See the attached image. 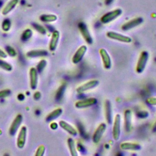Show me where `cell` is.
<instances>
[{
    "mask_svg": "<svg viewBox=\"0 0 156 156\" xmlns=\"http://www.w3.org/2000/svg\"><path fill=\"white\" fill-rule=\"evenodd\" d=\"M46 65V61L45 60H41L37 66V70L38 73H41Z\"/></svg>",
    "mask_w": 156,
    "mask_h": 156,
    "instance_id": "29",
    "label": "cell"
},
{
    "mask_svg": "<svg viewBox=\"0 0 156 156\" xmlns=\"http://www.w3.org/2000/svg\"><path fill=\"white\" fill-rule=\"evenodd\" d=\"M99 54L103 63L104 68L106 69H109L110 68H111V66H112L111 58L110 57V55L107 52V51L105 49L101 48L99 50Z\"/></svg>",
    "mask_w": 156,
    "mask_h": 156,
    "instance_id": "11",
    "label": "cell"
},
{
    "mask_svg": "<svg viewBox=\"0 0 156 156\" xmlns=\"http://www.w3.org/2000/svg\"><path fill=\"white\" fill-rule=\"evenodd\" d=\"M18 2V0H10L3 8L2 10V13L4 15L8 14L10 12H11L13 8L17 5Z\"/></svg>",
    "mask_w": 156,
    "mask_h": 156,
    "instance_id": "20",
    "label": "cell"
},
{
    "mask_svg": "<svg viewBox=\"0 0 156 156\" xmlns=\"http://www.w3.org/2000/svg\"><path fill=\"white\" fill-rule=\"evenodd\" d=\"M143 20L141 17H137V18L132 19L131 20L122 24V26H121V29L124 31L130 30L141 24L143 23Z\"/></svg>",
    "mask_w": 156,
    "mask_h": 156,
    "instance_id": "10",
    "label": "cell"
},
{
    "mask_svg": "<svg viewBox=\"0 0 156 156\" xmlns=\"http://www.w3.org/2000/svg\"><path fill=\"white\" fill-rule=\"evenodd\" d=\"M22 120H23V116L21 114H18L15 117V118L13 119V121L12 123L11 124V126L9 128V133L10 135L13 136L16 133L20 126L21 124Z\"/></svg>",
    "mask_w": 156,
    "mask_h": 156,
    "instance_id": "13",
    "label": "cell"
},
{
    "mask_svg": "<svg viewBox=\"0 0 156 156\" xmlns=\"http://www.w3.org/2000/svg\"><path fill=\"white\" fill-rule=\"evenodd\" d=\"M104 112L106 121L110 124L112 122V110L111 102L108 100H106L104 103Z\"/></svg>",
    "mask_w": 156,
    "mask_h": 156,
    "instance_id": "16",
    "label": "cell"
},
{
    "mask_svg": "<svg viewBox=\"0 0 156 156\" xmlns=\"http://www.w3.org/2000/svg\"><path fill=\"white\" fill-rule=\"evenodd\" d=\"M5 51L7 52V54H9L12 57H14L16 55V52L15 49H13L12 47L10 46H7L5 47Z\"/></svg>",
    "mask_w": 156,
    "mask_h": 156,
    "instance_id": "32",
    "label": "cell"
},
{
    "mask_svg": "<svg viewBox=\"0 0 156 156\" xmlns=\"http://www.w3.org/2000/svg\"><path fill=\"white\" fill-rule=\"evenodd\" d=\"M58 124H59L60 127H61V128H62L64 130L67 132L70 135H71L73 136L77 135V132L76 129L73 126H72L71 124H69V123L66 122L65 121L60 120L58 122Z\"/></svg>",
    "mask_w": 156,
    "mask_h": 156,
    "instance_id": "17",
    "label": "cell"
},
{
    "mask_svg": "<svg viewBox=\"0 0 156 156\" xmlns=\"http://www.w3.org/2000/svg\"><path fill=\"white\" fill-rule=\"evenodd\" d=\"M106 128H107V126H106V124L104 122L101 123L98 126V127L95 130V131L93 135V137H92V140H93V141L94 143L97 144L101 141L104 132L106 130Z\"/></svg>",
    "mask_w": 156,
    "mask_h": 156,
    "instance_id": "6",
    "label": "cell"
},
{
    "mask_svg": "<svg viewBox=\"0 0 156 156\" xmlns=\"http://www.w3.org/2000/svg\"><path fill=\"white\" fill-rule=\"evenodd\" d=\"M152 131L154 132H156V121H155V122H154V125L152 126Z\"/></svg>",
    "mask_w": 156,
    "mask_h": 156,
    "instance_id": "41",
    "label": "cell"
},
{
    "mask_svg": "<svg viewBox=\"0 0 156 156\" xmlns=\"http://www.w3.org/2000/svg\"><path fill=\"white\" fill-rule=\"evenodd\" d=\"M32 35V32L30 29H26L25 30L23 33L22 34V35H21V39L23 41H26V40H27L28 39H29L31 36Z\"/></svg>",
    "mask_w": 156,
    "mask_h": 156,
    "instance_id": "26",
    "label": "cell"
},
{
    "mask_svg": "<svg viewBox=\"0 0 156 156\" xmlns=\"http://www.w3.org/2000/svg\"><path fill=\"white\" fill-rule=\"evenodd\" d=\"M99 84V81L96 79H93L89 80L85 83L82 84V85L78 87L76 89V91L79 94L83 93L90 90L93 89L94 88L96 87Z\"/></svg>",
    "mask_w": 156,
    "mask_h": 156,
    "instance_id": "5",
    "label": "cell"
},
{
    "mask_svg": "<svg viewBox=\"0 0 156 156\" xmlns=\"http://www.w3.org/2000/svg\"><path fill=\"white\" fill-rule=\"evenodd\" d=\"M121 133V116L119 114H116L115 116L113 128H112V136L115 141L119 140Z\"/></svg>",
    "mask_w": 156,
    "mask_h": 156,
    "instance_id": "3",
    "label": "cell"
},
{
    "mask_svg": "<svg viewBox=\"0 0 156 156\" xmlns=\"http://www.w3.org/2000/svg\"><path fill=\"white\" fill-rule=\"evenodd\" d=\"M10 94V90L9 89H5L0 91V99L5 98Z\"/></svg>",
    "mask_w": 156,
    "mask_h": 156,
    "instance_id": "34",
    "label": "cell"
},
{
    "mask_svg": "<svg viewBox=\"0 0 156 156\" xmlns=\"http://www.w3.org/2000/svg\"><path fill=\"white\" fill-rule=\"evenodd\" d=\"M0 67L2 69L8 71H11L12 69V66L10 63H9L4 60H0Z\"/></svg>",
    "mask_w": 156,
    "mask_h": 156,
    "instance_id": "27",
    "label": "cell"
},
{
    "mask_svg": "<svg viewBox=\"0 0 156 156\" xmlns=\"http://www.w3.org/2000/svg\"><path fill=\"white\" fill-rule=\"evenodd\" d=\"M122 13V10L121 9H116L110 11L104 14L101 18V21L104 24H107L116 19Z\"/></svg>",
    "mask_w": 156,
    "mask_h": 156,
    "instance_id": "1",
    "label": "cell"
},
{
    "mask_svg": "<svg viewBox=\"0 0 156 156\" xmlns=\"http://www.w3.org/2000/svg\"><path fill=\"white\" fill-rule=\"evenodd\" d=\"M106 35L108 38L120 42L129 43L132 41V38L130 37L122 35L114 31H108L107 32Z\"/></svg>",
    "mask_w": 156,
    "mask_h": 156,
    "instance_id": "4",
    "label": "cell"
},
{
    "mask_svg": "<svg viewBox=\"0 0 156 156\" xmlns=\"http://www.w3.org/2000/svg\"><path fill=\"white\" fill-rule=\"evenodd\" d=\"M33 27L35 29V30H37V31H38L39 33H40V34H46V29H45V28L43 27V26H41V25H39V24H36V23H34V24H33Z\"/></svg>",
    "mask_w": 156,
    "mask_h": 156,
    "instance_id": "30",
    "label": "cell"
},
{
    "mask_svg": "<svg viewBox=\"0 0 156 156\" xmlns=\"http://www.w3.org/2000/svg\"><path fill=\"white\" fill-rule=\"evenodd\" d=\"M2 133V131L1 129H0V135H1Z\"/></svg>",
    "mask_w": 156,
    "mask_h": 156,
    "instance_id": "42",
    "label": "cell"
},
{
    "mask_svg": "<svg viewBox=\"0 0 156 156\" xmlns=\"http://www.w3.org/2000/svg\"><path fill=\"white\" fill-rule=\"evenodd\" d=\"M149 58V54L146 51H142L137 61L136 66V71L138 73H141L145 69Z\"/></svg>",
    "mask_w": 156,
    "mask_h": 156,
    "instance_id": "2",
    "label": "cell"
},
{
    "mask_svg": "<svg viewBox=\"0 0 156 156\" xmlns=\"http://www.w3.org/2000/svg\"><path fill=\"white\" fill-rule=\"evenodd\" d=\"M62 113V109L60 108H58L51 112L49 114H48L46 118V121H51L56 118H57Z\"/></svg>",
    "mask_w": 156,
    "mask_h": 156,
    "instance_id": "21",
    "label": "cell"
},
{
    "mask_svg": "<svg viewBox=\"0 0 156 156\" xmlns=\"http://www.w3.org/2000/svg\"><path fill=\"white\" fill-rule=\"evenodd\" d=\"M67 144H68V146L71 155L72 156H77L78 154L74 140L72 138H69L67 140Z\"/></svg>",
    "mask_w": 156,
    "mask_h": 156,
    "instance_id": "23",
    "label": "cell"
},
{
    "mask_svg": "<svg viewBox=\"0 0 156 156\" xmlns=\"http://www.w3.org/2000/svg\"><path fill=\"white\" fill-rule=\"evenodd\" d=\"M97 103V99L94 98H90L83 100L78 101L75 104L77 108H85L95 105Z\"/></svg>",
    "mask_w": 156,
    "mask_h": 156,
    "instance_id": "8",
    "label": "cell"
},
{
    "mask_svg": "<svg viewBox=\"0 0 156 156\" xmlns=\"http://www.w3.org/2000/svg\"><path fill=\"white\" fill-rule=\"evenodd\" d=\"M138 115L141 118H147V116H148V113L146 111L138 112Z\"/></svg>",
    "mask_w": 156,
    "mask_h": 156,
    "instance_id": "35",
    "label": "cell"
},
{
    "mask_svg": "<svg viewBox=\"0 0 156 156\" xmlns=\"http://www.w3.org/2000/svg\"><path fill=\"white\" fill-rule=\"evenodd\" d=\"M40 19L41 21L50 23L56 21L57 17L54 14H43L40 16Z\"/></svg>",
    "mask_w": 156,
    "mask_h": 156,
    "instance_id": "24",
    "label": "cell"
},
{
    "mask_svg": "<svg viewBox=\"0 0 156 156\" xmlns=\"http://www.w3.org/2000/svg\"><path fill=\"white\" fill-rule=\"evenodd\" d=\"M87 51V47L85 45H82L80 46L77 50L74 53L73 58H72V62L74 64L79 63L84 57L86 52Z\"/></svg>",
    "mask_w": 156,
    "mask_h": 156,
    "instance_id": "9",
    "label": "cell"
},
{
    "mask_svg": "<svg viewBox=\"0 0 156 156\" xmlns=\"http://www.w3.org/2000/svg\"><path fill=\"white\" fill-rule=\"evenodd\" d=\"M124 127L127 132H129L132 129V112L129 109L125 110L124 113Z\"/></svg>",
    "mask_w": 156,
    "mask_h": 156,
    "instance_id": "15",
    "label": "cell"
},
{
    "mask_svg": "<svg viewBox=\"0 0 156 156\" xmlns=\"http://www.w3.org/2000/svg\"><path fill=\"white\" fill-rule=\"evenodd\" d=\"M59 37H60L59 32L58 30L53 31L51 38V40L49 42V48L50 51H54L55 50L58 42Z\"/></svg>",
    "mask_w": 156,
    "mask_h": 156,
    "instance_id": "18",
    "label": "cell"
},
{
    "mask_svg": "<svg viewBox=\"0 0 156 156\" xmlns=\"http://www.w3.org/2000/svg\"><path fill=\"white\" fill-rule=\"evenodd\" d=\"M78 27L80 34H82L83 38L86 41V42L88 44H91L93 43V38L90 35L87 25L84 23L80 22L79 23Z\"/></svg>",
    "mask_w": 156,
    "mask_h": 156,
    "instance_id": "7",
    "label": "cell"
},
{
    "mask_svg": "<svg viewBox=\"0 0 156 156\" xmlns=\"http://www.w3.org/2000/svg\"><path fill=\"white\" fill-rule=\"evenodd\" d=\"M7 57V54L1 49H0V57L5 58Z\"/></svg>",
    "mask_w": 156,
    "mask_h": 156,
    "instance_id": "38",
    "label": "cell"
},
{
    "mask_svg": "<svg viewBox=\"0 0 156 156\" xmlns=\"http://www.w3.org/2000/svg\"><path fill=\"white\" fill-rule=\"evenodd\" d=\"M66 89V85L65 84H63L57 90L56 94H55V99L57 100H60V99H62L64 92L65 91Z\"/></svg>",
    "mask_w": 156,
    "mask_h": 156,
    "instance_id": "25",
    "label": "cell"
},
{
    "mask_svg": "<svg viewBox=\"0 0 156 156\" xmlns=\"http://www.w3.org/2000/svg\"><path fill=\"white\" fill-rule=\"evenodd\" d=\"M120 148L124 151H138L141 149V146L135 143L124 142L120 144Z\"/></svg>",
    "mask_w": 156,
    "mask_h": 156,
    "instance_id": "19",
    "label": "cell"
},
{
    "mask_svg": "<svg viewBox=\"0 0 156 156\" xmlns=\"http://www.w3.org/2000/svg\"><path fill=\"white\" fill-rule=\"evenodd\" d=\"M113 1L114 0H105V4L107 5H110Z\"/></svg>",
    "mask_w": 156,
    "mask_h": 156,
    "instance_id": "39",
    "label": "cell"
},
{
    "mask_svg": "<svg viewBox=\"0 0 156 156\" xmlns=\"http://www.w3.org/2000/svg\"><path fill=\"white\" fill-rule=\"evenodd\" d=\"M30 77V86L32 90H35L37 88L38 83V71L37 69L31 68L29 71Z\"/></svg>",
    "mask_w": 156,
    "mask_h": 156,
    "instance_id": "14",
    "label": "cell"
},
{
    "mask_svg": "<svg viewBox=\"0 0 156 156\" xmlns=\"http://www.w3.org/2000/svg\"><path fill=\"white\" fill-rule=\"evenodd\" d=\"M48 54V52L45 50H32L27 52V56L29 57H37L45 56Z\"/></svg>",
    "mask_w": 156,
    "mask_h": 156,
    "instance_id": "22",
    "label": "cell"
},
{
    "mask_svg": "<svg viewBox=\"0 0 156 156\" xmlns=\"http://www.w3.org/2000/svg\"><path fill=\"white\" fill-rule=\"evenodd\" d=\"M45 151V147L43 145H40L38 146L36 151V153L35 154V155L36 156H42L44 155Z\"/></svg>",
    "mask_w": 156,
    "mask_h": 156,
    "instance_id": "31",
    "label": "cell"
},
{
    "mask_svg": "<svg viewBox=\"0 0 156 156\" xmlns=\"http://www.w3.org/2000/svg\"><path fill=\"white\" fill-rule=\"evenodd\" d=\"M146 102L151 105H156V97H149L146 99Z\"/></svg>",
    "mask_w": 156,
    "mask_h": 156,
    "instance_id": "33",
    "label": "cell"
},
{
    "mask_svg": "<svg viewBox=\"0 0 156 156\" xmlns=\"http://www.w3.org/2000/svg\"><path fill=\"white\" fill-rule=\"evenodd\" d=\"M26 134H27L26 127V126L21 127L19 132L18 138H17V141H16V145L18 148L22 149L23 147H24L26 143Z\"/></svg>",
    "mask_w": 156,
    "mask_h": 156,
    "instance_id": "12",
    "label": "cell"
},
{
    "mask_svg": "<svg viewBox=\"0 0 156 156\" xmlns=\"http://www.w3.org/2000/svg\"><path fill=\"white\" fill-rule=\"evenodd\" d=\"M18 99L20 101L21 100H23L24 99V96L23 94H20L18 96Z\"/></svg>",
    "mask_w": 156,
    "mask_h": 156,
    "instance_id": "40",
    "label": "cell"
},
{
    "mask_svg": "<svg viewBox=\"0 0 156 156\" xmlns=\"http://www.w3.org/2000/svg\"><path fill=\"white\" fill-rule=\"evenodd\" d=\"M10 26H11V23L9 19H6L5 20L2 24V28L3 29V30L4 31H8L10 28Z\"/></svg>",
    "mask_w": 156,
    "mask_h": 156,
    "instance_id": "28",
    "label": "cell"
},
{
    "mask_svg": "<svg viewBox=\"0 0 156 156\" xmlns=\"http://www.w3.org/2000/svg\"><path fill=\"white\" fill-rule=\"evenodd\" d=\"M50 127H51V128L52 129H56L57 128V127H58V125H57V124L56 123V122H52L51 124H50Z\"/></svg>",
    "mask_w": 156,
    "mask_h": 156,
    "instance_id": "37",
    "label": "cell"
},
{
    "mask_svg": "<svg viewBox=\"0 0 156 156\" xmlns=\"http://www.w3.org/2000/svg\"><path fill=\"white\" fill-rule=\"evenodd\" d=\"M40 96H41V94H40V93L39 91L35 92V94H34V99H36V100L39 99L40 98Z\"/></svg>",
    "mask_w": 156,
    "mask_h": 156,
    "instance_id": "36",
    "label": "cell"
}]
</instances>
